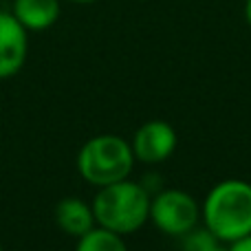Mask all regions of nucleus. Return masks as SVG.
<instances>
[{"label":"nucleus","instance_id":"nucleus-1","mask_svg":"<svg viewBox=\"0 0 251 251\" xmlns=\"http://www.w3.org/2000/svg\"><path fill=\"white\" fill-rule=\"evenodd\" d=\"M205 227L225 243L251 234V185L229 178L209 190L203 203Z\"/></svg>","mask_w":251,"mask_h":251},{"label":"nucleus","instance_id":"nucleus-2","mask_svg":"<svg viewBox=\"0 0 251 251\" xmlns=\"http://www.w3.org/2000/svg\"><path fill=\"white\" fill-rule=\"evenodd\" d=\"M150 194L143 185L128 178L100 187L91 203L95 223L115 234H132L150 218Z\"/></svg>","mask_w":251,"mask_h":251},{"label":"nucleus","instance_id":"nucleus-3","mask_svg":"<svg viewBox=\"0 0 251 251\" xmlns=\"http://www.w3.org/2000/svg\"><path fill=\"white\" fill-rule=\"evenodd\" d=\"M132 165V146L117 134H100L88 139L77 154V170L82 178L97 187L128 178Z\"/></svg>","mask_w":251,"mask_h":251},{"label":"nucleus","instance_id":"nucleus-4","mask_svg":"<svg viewBox=\"0 0 251 251\" xmlns=\"http://www.w3.org/2000/svg\"><path fill=\"white\" fill-rule=\"evenodd\" d=\"M199 203L187 192L163 190L150 201V221L168 236H185L199 225Z\"/></svg>","mask_w":251,"mask_h":251},{"label":"nucleus","instance_id":"nucleus-5","mask_svg":"<svg viewBox=\"0 0 251 251\" xmlns=\"http://www.w3.org/2000/svg\"><path fill=\"white\" fill-rule=\"evenodd\" d=\"M176 148V132L165 122H148L134 132L132 152L134 159L143 163H161Z\"/></svg>","mask_w":251,"mask_h":251},{"label":"nucleus","instance_id":"nucleus-6","mask_svg":"<svg viewBox=\"0 0 251 251\" xmlns=\"http://www.w3.org/2000/svg\"><path fill=\"white\" fill-rule=\"evenodd\" d=\"M26 29L9 11H0V79L11 77L26 60Z\"/></svg>","mask_w":251,"mask_h":251},{"label":"nucleus","instance_id":"nucleus-7","mask_svg":"<svg viewBox=\"0 0 251 251\" xmlns=\"http://www.w3.org/2000/svg\"><path fill=\"white\" fill-rule=\"evenodd\" d=\"M55 223L64 234L79 238L95 227V214H93V207L86 201L66 196L55 207Z\"/></svg>","mask_w":251,"mask_h":251},{"label":"nucleus","instance_id":"nucleus-8","mask_svg":"<svg viewBox=\"0 0 251 251\" xmlns=\"http://www.w3.org/2000/svg\"><path fill=\"white\" fill-rule=\"evenodd\" d=\"M11 13L26 31H44L60 18L57 0H13Z\"/></svg>","mask_w":251,"mask_h":251},{"label":"nucleus","instance_id":"nucleus-9","mask_svg":"<svg viewBox=\"0 0 251 251\" xmlns=\"http://www.w3.org/2000/svg\"><path fill=\"white\" fill-rule=\"evenodd\" d=\"M75 251H128V247L122 234H115L106 227H93L77 238Z\"/></svg>","mask_w":251,"mask_h":251},{"label":"nucleus","instance_id":"nucleus-10","mask_svg":"<svg viewBox=\"0 0 251 251\" xmlns=\"http://www.w3.org/2000/svg\"><path fill=\"white\" fill-rule=\"evenodd\" d=\"M181 251H229V243L214 236L207 227L203 229L194 227L185 236H181Z\"/></svg>","mask_w":251,"mask_h":251},{"label":"nucleus","instance_id":"nucleus-11","mask_svg":"<svg viewBox=\"0 0 251 251\" xmlns=\"http://www.w3.org/2000/svg\"><path fill=\"white\" fill-rule=\"evenodd\" d=\"M229 251H251V234L229 243Z\"/></svg>","mask_w":251,"mask_h":251},{"label":"nucleus","instance_id":"nucleus-12","mask_svg":"<svg viewBox=\"0 0 251 251\" xmlns=\"http://www.w3.org/2000/svg\"><path fill=\"white\" fill-rule=\"evenodd\" d=\"M245 18H247V22L251 25V0L245 2Z\"/></svg>","mask_w":251,"mask_h":251},{"label":"nucleus","instance_id":"nucleus-13","mask_svg":"<svg viewBox=\"0 0 251 251\" xmlns=\"http://www.w3.org/2000/svg\"><path fill=\"white\" fill-rule=\"evenodd\" d=\"M71 2H77V4H86V2H95V0H71Z\"/></svg>","mask_w":251,"mask_h":251},{"label":"nucleus","instance_id":"nucleus-14","mask_svg":"<svg viewBox=\"0 0 251 251\" xmlns=\"http://www.w3.org/2000/svg\"><path fill=\"white\" fill-rule=\"evenodd\" d=\"M0 251H2V245H0Z\"/></svg>","mask_w":251,"mask_h":251}]
</instances>
